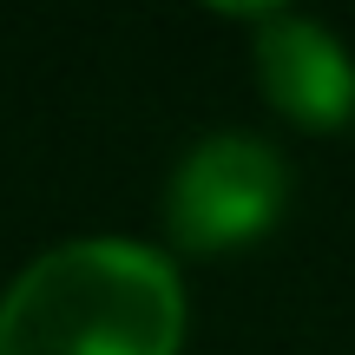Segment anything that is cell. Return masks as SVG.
I'll use <instances>...</instances> for the list:
<instances>
[{
    "label": "cell",
    "mask_w": 355,
    "mask_h": 355,
    "mask_svg": "<svg viewBox=\"0 0 355 355\" xmlns=\"http://www.w3.org/2000/svg\"><path fill=\"white\" fill-rule=\"evenodd\" d=\"M184 283L152 243L79 237L0 296V355H178Z\"/></svg>",
    "instance_id": "obj_1"
},
{
    "label": "cell",
    "mask_w": 355,
    "mask_h": 355,
    "mask_svg": "<svg viewBox=\"0 0 355 355\" xmlns=\"http://www.w3.org/2000/svg\"><path fill=\"white\" fill-rule=\"evenodd\" d=\"M257 79L277 99L283 119L296 125H349L355 112V60L329 26L303 20V13H263V40H257Z\"/></svg>",
    "instance_id": "obj_3"
},
{
    "label": "cell",
    "mask_w": 355,
    "mask_h": 355,
    "mask_svg": "<svg viewBox=\"0 0 355 355\" xmlns=\"http://www.w3.org/2000/svg\"><path fill=\"white\" fill-rule=\"evenodd\" d=\"M283 211V165L250 132H217L178 165L165 224L184 250H230L270 230Z\"/></svg>",
    "instance_id": "obj_2"
}]
</instances>
